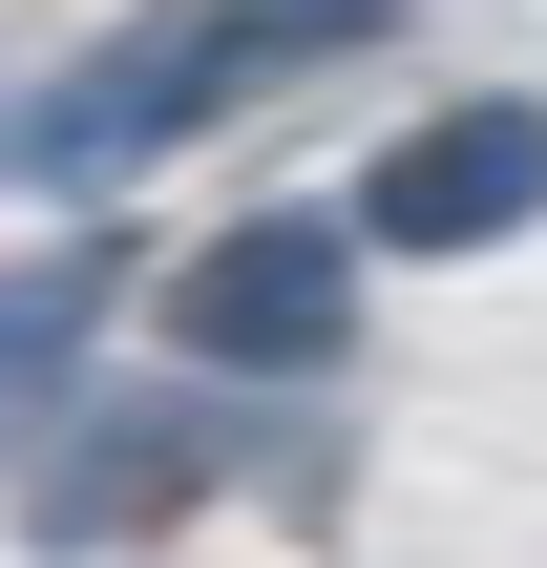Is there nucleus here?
<instances>
[{"label":"nucleus","instance_id":"1","mask_svg":"<svg viewBox=\"0 0 547 568\" xmlns=\"http://www.w3.org/2000/svg\"><path fill=\"white\" fill-rule=\"evenodd\" d=\"M379 42V0H253V21H105L21 126H0V169L21 190H148L190 126H232L253 84H295V63H358Z\"/></svg>","mask_w":547,"mask_h":568},{"label":"nucleus","instance_id":"2","mask_svg":"<svg viewBox=\"0 0 547 568\" xmlns=\"http://www.w3.org/2000/svg\"><path fill=\"white\" fill-rule=\"evenodd\" d=\"M169 337H190L211 379H316V358L358 337V232H337V211H253V232L169 253Z\"/></svg>","mask_w":547,"mask_h":568},{"label":"nucleus","instance_id":"3","mask_svg":"<svg viewBox=\"0 0 547 568\" xmlns=\"http://www.w3.org/2000/svg\"><path fill=\"white\" fill-rule=\"evenodd\" d=\"M337 232H358V253H506V232H547V105H527V84H485V105L401 126V148L358 169Z\"/></svg>","mask_w":547,"mask_h":568},{"label":"nucleus","instance_id":"4","mask_svg":"<svg viewBox=\"0 0 547 568\" xmlns=\"http://www.w3.org/2000/svg\"><path fill=\"white\" fill-rule=\"evenodd\" d=\"M211 464H232V422H211V400H84V422L42 443L21 527H42V548H126V527H169Z\"/></svg>","mask_w":547,"mask_h":568},{"label":"nucleus","instance_id":"5","mask_svg":"<svg viewBox=\"0 0 547 568\" xmlns=\"http://www.w3.org/2000/svg\"><path fill=\"white\" fill-rule=\"evenodd\" d=\"M105 316H126V253H21V274H0V422H42Z\"/></svg>","mask_w":547,"mask_h":568}]
</instances>
